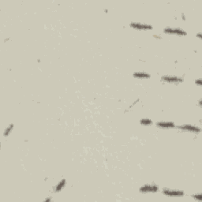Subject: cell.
<instances>
[{"instance_id": "obj_1", "label": "cell", "mask_w": 202, "mask_h": 202, "mask_svg": "<svg viewBox=\"0 0 202 202\" xmlns=\"http://www.w3.org/2000/svg\"><path fill=\"white\" fill-rule=\"evenodd\" d=\"M164 32L166 33L169 34H175V35H178V36H185L186 32L184 30L179 29V28H166L164 29Z\"/></svg>"}, {"instance_id": "obj_2", "label": "cell", "mask_w": 202, "mask_h": 202, "mask_svg": "<svg viewBox=\"0 0 202 202\" xmlns=\"http://www.w3.org/2000/svg\"><path fill=\"white\" fill-rule=\"evenodd\" d=\"M141 191L142 193H155L158 191V186L155 184L144 185L141 188Z\"/></svg>"}, {"instance_id": "obj_3", "label": "cell", "mask_w": 202, "mask_h": 202, "mask_svg": "<svg viewBox=\"0 0 202 202\" xmlns=\"http://www.w3.org/2000/svg\"><path fill=\"white\" fill-rule=\"evenodd\" d=\"M130 26L133 29H139V30H148V29H152V27L149 25L143 24V23H137V22H133L130 24Z\"/></svg>"}, {"instance_id": "obj_4", "label": "cell", "mask_w": 202, "mask_h": 202, "mask_svg": "<svg viewBox=\"0 0 202 202\" xmlns=\"http://www.w3.org/2000/svg\"><path fill=\"white\" fill-rule=\"evenodd\" d=\"M164 193L168 197H182L184 195V193L183 191H177V190H171L168 189H164Z\"/></svg>"}, {"instance_id": "obj_5", "label": "cell", "mask_w": 202, "mask_h": 202, "mask_svg": "<svg viewBox=\"0 0 202 202\" xmlns=\"http://www.w3.org/2000/svg\"><path fill=\"white\" fill-rule=\"evenodd\" d=\"M162 79L164 82H168V83H178V82H182L183 79L180 77H175V76H164L162 77Z\"/></svg>"}, {"instance_id": "obj_6", "label": "cell", "mask_w": 202, "mask_h": 202, "mask_svg": "<svg viewBox=\"0 0 202 202\" xmlns=\"http://www.w3.org/2000/svg\"><path fill=\"white\" fill-rule=\"evenodd\" d=\"M178 127L182 129V130H188V131H190V132H195V133H199L201 131V129L200 128H197L194 126L192 125H184V126H179Z\"/></svg>"}, {"instance_id": "obj_7", "label": "cell", "mask_w": 202, "mask_h": 202, "mask_svg": "<svg viewBox=\"0 0 202 202\" xmlns=\"http://www.w3.org/2000/svg\"><path fill=\"white\" fill-rule=\"evenodd\" d=\"M157 126L161 128H171L175 126V124L172 122H159L157 123Z\"/></svg>"}, {"instance_id": "obj_8", "label": "cell", "mask_w": 202, "mask_h": 202, "mask_svg": "<svg viewBox=\"0 0 202 202\" xmlns=\"http://www.w3.org/2000/svg\"><path fill=\"white\" fill-rule=\"evenodd\" d=\"M133 76L135 77H137V78H149L150 77V75L149 74H147L145 72H142V71L135 73Z\"/></svg>"}, {"instance_id": "obj_9", "label": "cell", "mask_w": 202, "mask_h": 202, "mask_svg": "<svg viewBox=\"0 0 202 202\" xmlns=\"http://www.w3.org/2000/svg\"><path fill=\"white\" fill-rule=\"evenodd\" d=\"M65 183H66L65 180L61 181L60 183H58V185H57V186H56V191H60V190L64 187V185H65V184H66Z\"/></svg>"}, {"instance_id": "obj_10", "label": "cell", "mask_w": 202, "mask_h": 202, "mask_svg": "<svg viewBox=\"0 0 202 202\" xmlns=\"http://www.w3.org/2000/svg\"><path fill=\"white\" fill-rule=\"evenodd\" d=\"M141 123L142 125H150V124H152V122L150 119H148V118H144V119H141Z\"/></svg>"}, {"instance_id": "obj_11", "label": "cell", "mask_w": 202, "mask_h": 202, "mask_svg": "<svg viewBox=\"0 0 202 202\" xmlns=\"http://www.w3.org/2000/svg\"><path fill=\"white\" fill-rule=\"evenodd\" d=\"M13 127H14V125H10V126H9L6 129V130H5V133H4V135H8L9 133H10V132L11 131V130L13 129Z\"/></svg>"}]
</instances>
